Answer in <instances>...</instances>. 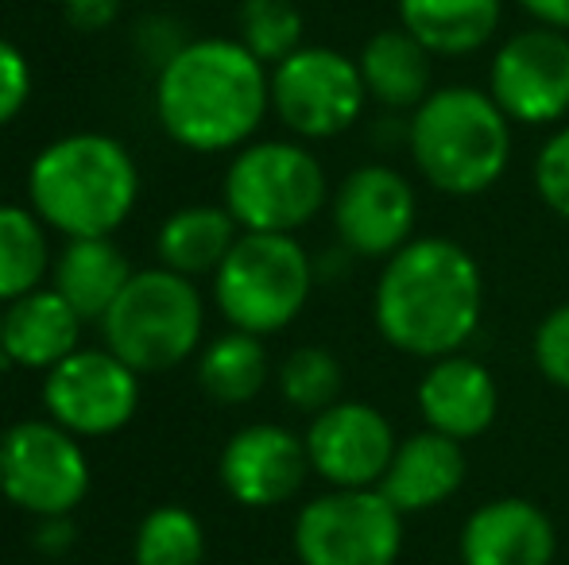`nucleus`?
Returning <instances> with one entry per match:
<instances>
[{"mask_svg":"<svg viewBox=\"0 0 569 565\" xmlns=\"http://www.w3.org/2000/svg\"><path fill=\"white\" fill-rule=\"evenodd\" d=\"M469 476L465 445L438 430H419L411 437H399L391 465L380 481V492L403 515H427L435 507L450 504Z\"/></svg>","mask_w":569,"mask_h":565,"instance_id":"nucleus-18","label":"nucleus"},{"mask_svg":"<svg viewBox=\"0 0 569 565\" xmlns=\"http://www.w3.org/2000/svg\"><path fill=\"white\" fill-rule=\"evenodd\" d=\"M0 337H4V361L51 372L54 364L82 349L78 345L82 341V314L54 286H36L4 306Z\"/></svg>","mask_w":569,"mask_h":565,"instance_id":"nucleus-19","label":"nucleus"},{"mask_svg":"<svg viewBox=\"0 0 569 565\" xmlns=\"http://www.w3.org/2000/svg\"><path fill=\"white\" fill-rule=\"evenodd\" d=\"M511 129L488 90L438 85L407 117V151L430 190L446 198H480L511 163Z\"/></svg>","mask_w":569,"mask_h":565,"instance_id":"nucleus-3","label":"nucleus"},{"mask_svg":"<svg viewBox=\"0 0 569 565\" xmlns=\"http://www.w3.org/2000/svg\"><path fill=\"white\" fill-rule=\"evenodd\" d=\"M31 93V67L23 51L8 39H0V124L16 121L20 109L28 105Z\"/></svg>","mask_w":569,"mask_h":565,"instance_id":"nucleus-31","label":"nucleus"},{"mask_svg":"<svg viewBox=\"0 0 569 565\" xmlns=\"http://www.w3.org/2000/svg\"><path fill=\"white\" fill-rule=\"evenodd\" d=\"M140 403V372L109 349H78L43 380V407L51 423L74 437L117 434Z\"/></svg>","mask_w":569,"mask_h":565,"instance_id":"nucleus-13","label":"nucleus"},{"mask_svg":"<svg viewBox=\"0 0 569 565\" xmlns=\"http://www.w3.org/2000/svg\"><path fill=\"white\" fill-rule=\"evenodd\" d=\"M70 538H74V531H70L67 515H59V519H43L36 543H39V551H47V554H62Z\"/></svg>","mask_w":569,"mask_h":565,"instance_id":"nucleus-34","label":"nucleus"},{"mask_svg":"<svg viewBox=\"0 0 569 565\" xmlns=\"http://www.w3.org/2000/svg\"><path fill=\"white\" fill-rule=\"evenodd\" d=\"M271 109V70L240 39H190L159 67L156 117L190 151H232Z\"/></svg>","mask_w":569,"mask_h":565,"instance_id":"nucleus-2","label":"nucleus"},{"mask_svg":"<svg viewBox=\"0 0 569 565\" xmlns=\"http://www.w3.org/2000/svg\"><path fill=\"white\" fill-rule=\"evenodd\" d=\"M271 376L268 349L256 333L232 330L226 337H218L202 353L198 364V380H202V392L210 400L226 403V407H240V403L256 400L263 392Z\"/></svg>","mask_w":569,"mask_h":565,"instance_id":"nucleus-24","label":"nucleus"},{"mask_svg":"<svg viewBox=\"0 0 569 565\" xmlns=\"http://www.w3.org/2000/svg\"><path fill=\"white\" fill-rule=\"evenodd\" d=\"M279 395L287 407L302 411V415H322L326 407L341 400L345 372L341 361L322 345H299L295 353H287V361L276 372Z\"/></svg>","mask_w":569,"mask_h":565,"instance_id":"nucleus-26","label":"nucleus"},{"mask_svg":"<svg viewBox=\"0 0 569 565\" xmlns=\"http://www.w3.org/2000/svg\"><path fill=\"white\" fill-rule=\"evenodd\" d=\"M0 325H4V310H0ZM0 364H4V337H0Z\"/></svg>","mask_w":569,"mask_h":565,"instance_id":"nucleus-35","label":"nucleus"},{"mask_svg":"<svg viewBox=\"0 0 569 565\" xmlns=\"http://www.w3.org/2000/svg\"><path fill=\"white\" fill-rule=\"evenodd\" d=\"M315 291V264L287 233H240L213 272V302L232 330L268 337L302 314Z\"/></svg>","mask_w":569,"mask_h":565,"instance_id":"nucleus-6","label":"nucleus"},{"mask_svg":"<svg viewBox=\"0 0 569 565\" xmlns=\"http://www.w3.org/2000/svg\"><path fill=\"white\" fill-rule=\"evenodd\" d=\"M535 23L542 28H555V31H566L569 36V0H516Z\"/></svg>","mask_w":569,"mask_h":565,"instance_id":"nucleus-33","label":"nucleus"},{"mask_svg":"<svg viewBox=\"0 0 569 565\" xmlns=\"http://www.w3.org/2000/svg\"><path fill=\"white\" fill-rule=\"evenodd\" d=\"M140 174L128 148L101 132L47 143L28 171V198L47 229L70 236H113L128 221Z\"/></svg>","mask_w":569,"mask_h":565,"instance_id":"nucleus-4","label":"nucleus"},{"mask_svg":"<svg viewBox=\"0 0 569 565\" xmlns=\"http://www.w3.org/2000/svg\"><path fill=\"white\" fill-rule=\"evenodd\" d=\"M407 515L380 488H330L302 504L295 558L302 565H396Z\"/></svg>","mask_w":569,"mask_h":565,"instance_id":"nucleus-8","label":"nucleus"},{"mask_svg":"<svg viewBox=\"0 0 569 565\" xmlns=\"http://www.w3.org/2000/svg\"><path fill=\"white\" fill-rule=\"evenodd\" d=\"M136 565H202L206 535L187 507H156L136 531Z\"/></svg>","mask_w":569,"mask_h":565,"instance_id":"nucleus-27","label":"nucleus"},{"mask_svg":"<svg viewBox=\"0 0 569 565\" xmlns=\"http://www.w3.org/2000/svg\"><path fill=\"white\" fill-rule=\"evenodd\" d=\"M396 12L435 59H465L500 36L503 0H396Z\"/></svg>","mask_w":569,"mask_h":565,"instance_id":"nucleus-21","label":"nucleus"},{"mask_svg":"<svg viewBox=\"0 0 569 565\" xmlns=\"http://www.w3.org/2000/svg\"><path fill=\"white\" fill-rule=\"evenodd\" d=\"M132 275V264L109 236H78L54 260L51 286L82 314V322H101Z\"/></svg>","mask_w":569,"mask_h":565,"instance_id":"nucleus-22","label":"nucleus"},{"mask_svg":"<svg viewBox=\"0 0 569 565\" xmlns=\"http://www.w3.org/2000/svg\"><path fill=\"white\" fill-rule=\"evenodd\" d=\"M531 179H535V194L542 198V205H547L558 221L569 225V124L566 129H555L542 140L539 155H535V167H531Z\"/></svg>","mask_w":569,"mask_h":565,"instance_id":"nucleus-29","label":"nucleus"},{"mask_svg":"<svg viewBox=\"0 0 569 565\" xmlns=\"http://www.w3.org/2000/svg\"><path fill=\"white\" fill-rule=\"evenodd\" d=\"M360 78H365L368 101L383 105L388 113L411 117L435 85V54L419 43L407 28H383L368 36V43L357 54Z\"/></svg>","mask_w":569,"mask_h":565,"instance_id":"nucleus-20","label":"nucleus"},{"mask_svg":"<svg viewBox=\"0 0 569 565\" xmlns=\"http://www.w3.org/2000/svg\"><path fill=\"white\" fill-rule=\"evenodd\" d=\"M240 233L244 229L237 225V218L226 205H187L163 221L156 249L163 268L194 280V275H213L226 264Z\"/></svg>","mask_w":569,"mask_h":565,"instance_id":"nucleus-23","label":"nucleus"},{"mask_svg":"<svg viewBox=\"0 0 569 565\" xmlns=\"http://www.w3.org/2000/svg\"><path fill=\"white\" fill-rule=\"evenodd\" d=\"M535 369L542 372V380L569 392V302H558L555 310L542 314V322L535 325L531 341Z\"/></svg>","mask_w":569,"mask_h":565,"instance_id":"nucleus-30","label":"nucleus"},{"mask_svg":"<svg viewBox=\"0 0 569 565\" xmlns=\"http://www.w3.org/2000/svg\"><path fill=\"white\" fill-rule=\"evenodd\" d=\"M485 90L511 124H562L569 117V36L542 23L508 36L496 47Z\"/></svg>","mask_w":569,"mask_h":565,"instance_id":"nucleus-11","label":"nucleus"},{"mask_svg":"<svg viewBox=\"0 0 569 565\" xmlns=\"http://www.w3.org/2000/svg\"><path fill=\"white\" fill-rule=\"evenodd\" d=\"M415 400H419V415L427 430H438L461 445L477 442L500 418V384H496L492 369L469 353L430 361Z\"/></svg>","mask_w":569,"mask_h":565,"instance_id":"nucleus-17","label":"nucleus"},{"mask_svg":"<svg viewBox=\"0 0 569 565\" xmlns=\"http://www.w3.org/2000/svg\"><path fill=\"white\" fill-rule=\"evenodd\" d=\"M221 484L240 507H279L299 496L307 476L315 473L307 442L279 423H252L221 450Z\"/></svg>","mask_w":569,"mask_h":565,"instance_id":"nucleus-15","label":"nucleus"},{"mask_svg":"<svg viewBox=\"0 0 569 565\" xmlns=\"http://www.w3.org/2000/svg\"><path fill=\"white\" fill-rule=\"evenodd\" d=\"M372 317L380 337L415 361L465 353L485 317L480 264L450 236H415L383 260Z\"/></svg>","mask_w":569,"mask_h":565,"instance_id":"nucleus-1","label":"nucleus"},{"mask_svg":"<svg viewBox=\"0 0 569 565\" xmlns=\"http://www.w3.org/2000/svg\"><path fill=\"white\" fill-rule=\"evenodd\" d=\"M341 252L360 260H391L415 241L419 194L411 179L388 163H365L338 182L330 198Z\"/></svg>","mask_w":569,"mask_h":565,"instance_id":"nucleus-12","label":"nucleus"},{"mask_svg":"<svg viewBox=\"0 0 569 565\" xmlns=\"http://www.w3.org/2000/svg\"><path fill=\"white\" fill-rule=\"evenodd\" d=\"M326 202V171L299 140L248 143L226 171V210L244 233L295 236L322 213Z\"/></svg>","mask_w":569,"mask_h":565,"instance_id":"nucleus-7","label":"nucleus"},{"mask_svg":"<svg viewBox=\"0 0 569 565\" xmlns=\"http://www.w3.org/2000/svg\"><path fill=\"white\" fill-rule=\"evenodd\" d=\"M51 272L47 225L36 210L0 205V302H16Z\"/></svg>","mask_w":569,"mask_h":565,"instance_id":"nucleus-25","label":"nucleus"},{"mask_svg":"<svg viewBox=\"0 0 569 565\" xmlns=\"http://www.w3.org/2000/svg\"><path fill=\"white\" fill-rule=\"evenodd\" d=\"M368 105L357 59L333 47H299L271 67V113L299 140H333L360 121Z\"/></svg>","mask_w":569,"mask_h":565,"instance_id":"nucleus-10","label":"nucleus"},{"mask_svg":"<svg viewBox=\"0 0 569 565\" xmlns=\"http://www.w3.org/2000/svg\"><path fill=\"white\" fill-rule=\"evenodd\" d=\"M117 16H120V0H67L70 28L86 31V36H93V31H106Z\"/></svg>","mask_w":569,"mask_h":565,"instance_id":"nucleus-32","label":"nucleus"},{"mask_svg":"<svg viewBox=\"0 0 569 565\" xmlns=\"http://www.w3.org/2000/svg\"><path fill=\"white\" fill-rule=\"evenodd\" d=\"M0 492L16 507L59 519L90 492V461L78 437L59 423L28 418L0 434Z\"/></svg>","mask_w":569,"mask_h":565,"instance_id":"nucleus-9","label":"nucleus"},{"mask_svg":"<svg viewBox=\"0 0 569 565\" xmlns=\"http://www.w3.org/2000/svg\"><path fill=\"white\" fill-rule=\"evenodd\" d=\"M240 43L263 62V67H276V62L291 59L302 43V12L295 0H244L240 4Z\"/></svg>","mask_w":569,"mask_h":565,"instance_id":"nucleus-28","label":"nucleus"},{"mask_svg":"<svg viewBox=\"0 0 569 565\" xmlns=\"http://www.w3.org/2000/svg\"><path fill=\"white\" fill-rule=\"evenodd\" d=\"M302 442L310 468L330 488H380L399 437L380 407L365 400H338L310 418Z\"/></svg>","mask_w":569,"mask_h":565,"instance_id":"nucleus-14","label":"nucleus"},{"mask_svg":"<svg viewBox=\"0 0 569 565\" xmlns=\"http://www.w3.org/2000/svg\"><path fill=\"white\" fill-rule=\"evenodd\" d=\"M555 519L535 500L496 496L472 507L457 535L461 565H555Z\"/></svg>","mask_w":569,"mask_h":565,"instance_id":"nucleus-16","label":"nucleus"},{"mask_svg":"<svg viewBox=\"0 0 569 565\" xmlns=\"http://www.w3.org/2000/svg\"><path fill=\"white\" fill-rule=\"evenodd\" d=\"M206 330V302L187 275L171 268H148L128 280L101 317L106 349L140 376L167 372L194 356Z\"/></svg>","mask_w":569,"mask_h":565,"instance_id":"nucleus-5","label":"nucleus"}]
</instances>
